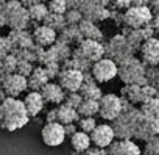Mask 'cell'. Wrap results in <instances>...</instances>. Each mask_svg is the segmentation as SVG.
Here are the masks:
<instances>
[{"instance_id": "6da1fadb", "label": "cell", "mask_w": 159, "mask_h": 155, "mask_svg": "<svg viewBox=\"0 0 159 155\" xmlns=\"http://www.w3.org/2000/svg\"><path fill=\"white\" fill-rule=\"evenodd\" d=\"M28 119L30 114L24 100L7 97V100H3L0 105V125L3 130L14 132L17 128H22L24 125H27Z\"/></svg>"}, {"instance_id": "7a4b0ae2", "label": "cell", "mask_w": 159, "mask_h": 155, "mask_svg": "<svg viewBox=\"0 0 159 155\" xmlns=\"http://www.w3.org/2000/svg\"><path fill=\"white\" fill-rule=\"evenodd\" d=\"M145 72H147L145 64L142 61L136 60L134 56L123 61L119 66V77L125 85H139V86L148 85Z\"/></svg>"}, {"instance_id": "3957f363", "label": "cell", "mask_w": 159, "mask_h": 155, "mask_svg": "<svg viewBox=\"0 0 159 155\" xmlns=\"http://www.w3.org/2000/svg\"><path fill=\"white\" fill-rule=\"evenodd\" d=\"M103 55H105V47L98 41H92V39H84L73 52L75 58H83L92 64L103 60Z\"/></svg>"}, {"instance_id": "277c9868", "label": "cell", "mask_w": 159, "mask_h": 155, "mask_svg": "<svg viewBox=\"0 0 159 155\" xmlns=\"http://www.w3.org/2000/svg\"><path fill=\"white\" fill-rule=\"evenodd\" d=\"M123 113V100L116 94H105L100 100V116L105 121H116Z\"/></svg>"}, {"instance_id": "5b68a950", "label": "cell", "mask_w": 159, "mask_h": 155, "mask_svg": "<svg viewBox=\"0 0 159 155\" xmlns=\"http://www.w3.org/2000/svg\"><path fill=\"white\" fill-rule=\"evenodd\" d=\"M92 75L97 83H106L119 75V64L111 58H103L92 66Z\"/></svg>"}, {"instance_id": "8992f818", "label": "cell", "mask_w": 159, "mask_h": 155, "mask_svg": "<svg viewBox=\"0 0 159 155\" xmlns=\"http://www.w3.org/2000/svg\"><path fill=\"white\" fill-rule=\"evenodd\" d=\"M58 83L66 93H80L84 83V74L73 69H62L58 77Z\"/></svg>"}, {"instance_id": "52a82bcc", "label": "cell", "mask_w": 159, "mask_h": 155, "mask_svg": "<svg viewBox=\"0 0 159 155\" xmlns=\"http://www.w3.org/2000/svg\"><path fill=\"white\" fill-rule=\"evenodd\" d=\"M2 90L7 93L8 97L17 99L24 91L28 90V80L19 74H13L8 77H2Z\"/></svg>"}, {"instance_id": "ba28073f", "label": "cell", "mask_w": 159, "mask_h": 155, "mask_svg": "<svg viewBox=\"0 0 159 155\" xmlns=\"http://www.w3.org/2000/svg\"><path fill=\"white\" fill-rule=\"evenodd\" d=\"M41 136H42V141L50 146V147H56L59 144L64 143L66 139V130H64V125L59 124V122H50V124H45L42 127V132H41Z\"/></svg>"}, {"instance_id": "9c48e42d", "label": "cell", "mask_w": 159, "mask_h": 155, "mask_svg": "<svg viewBox=\"0 0 159 155\" xmlns=\"http://www.w3.org/2000/svg\"><path fill=\"white\" fill-rule=\"evenodd\" d=\"M156 136H159V119L143 116L134 130V138H137L139 141L148 143L150 139Z\"/></svg>"}, {"instance_id": "30bf717a", "label": "cell", "mask_w": 159, "mask_h": 155, "mask_svg": "<svg viewBox=\"0 0 159 155\" xmlns=\"http://www.w3.org/2000/svg\"><path fill=\"white\" fill-rule=\"evenodd\" d=\"M114 138H116V132H114L112 125H109V124H100L91 133L92 144L97 147H102V149H108L114 143Z\"/></svg>"}, {"instance_id": "8fae6325", "label": "cell", "mask_w": 159, "mask_h": 155, "mask_svg": "<svg viewBox=\"0 0 159 155\" xmlns=\"http://www.w3.org/2000/svg\"><path fill=\"white\" fill-rule=\"evenodd\" d=\"M108 155H142V150L131 139H114L108 147Z\"/></svg>"}, {"instance_id": "7c38bea8", "label": "cell", "mask_w": 159, "mask_h": 155, "mask_svg": "<svg viewBox=\"0 0 159 155\" xmlns=\"http://www.w3.org/2000/svg\"><path fill=\"white\" fill-rule=\"evenodd\" d=\"M151 19V13L148 8L145 7H139V8H131L128 10V13L125 14V22L133 27V28H139L145 24H148Z\"/></svg>"}, {"instance_id": "4fadbf2b", "label": "cell", "mask_w": 159, "mask_h": 155, "mask_svg": "<svg viewBox=\"0 0 159 155\" xmlns=\"http://www.w3.org/2000/svg\"><path fill=\"white\" fill-rule=\"evenodd\" d=\"M142 63L147 66H157L159 64V41L157 39H148L142 44L140 49Z\"/></svg>"}, {"instance_id": "5bb4252c", "label": "cell", "mask_w": 159, "mask_h": 155, "mask_svg": "<svg viewBox=\"0 0 159 155\" xmlns=\"http://www.w3.org/2000/svg\"><path fill=\"white\" fill-rule=\"evenodd\" d=\"M33 39L38 47H50L56 44V31L47 25H39L33 31Z\"/></svg>"}, {"instance_id": "9a60e30c", "label": "cell", "mask_w": 159, "mask_h": 155, "mask_svg": "<svg viewBox=\"0 0 159 155\" xmlns=\"http://www.w3.org/2000/svg\"><path fill=\"white\" fill-rule=\"evenodd\" d=\"M41 94H42V97H44L45 102L53 104V105H62L67 93L61 88L59 83H53V82H50L48 85H45V86L42 88Z\"/></svg>"}, {"instance_id": "2e32d148", "label": "cell", "mask_w": 159, "mask_h": 155, "mask_svg": "<svg viewBox=\"0 0 159 155\" xmlns=\"http://www.w3.org/2000/svg\"><path fill=\"white\" fill-rule=\"evenodd\" d=\"M27 80H28V90L30 91H36V93H41L42 88L50 83V79H48V75H47L44 66L34 67L33 74L28 77Z\"/></svg>"}, {"instance_id": "e0dca14e", "label": "cell", "mask_w": 159, "mask_h": 155, "mask_svg": "<svg viewBox=\"0 0 159 155\" xmlns=\"http://www.w3.org/2000/svg\"><path fill=\"white\" fill-rule=\"evenodd\" d=\"M24 104H25V107H27V111H28L30 118H33V116H38V114L42 111V108H44V105H45V100H44V97H42L41 93L30 91V93L25 96Z\"/></svg>"}, {"instance_id": "ac0fdd59", "label": "cell", "mask_w": 159, "mask_h": 155, "mask_svg": "<svg viewBox=\"0 0 159 155\" xmlns=\"http://www.w3.org/2000/svg\"><path fill=\"white\" fill-rule=\"evenodd\" d=\"M70 144H72V149H73V153H81L84 150H88L92 144L91 141V135L84 133V132H76L72 138H70Z\"/></svg>"}, {"instance_id": "d6986e66", "label": "cell", "mask_w": 159, "mask_h": 155, "mask_svg": "<svg viewBox=\"0 0 159 155\" xmlns=\"http://www.w3.org/2000/svg\"><path fill=\"white\" fill-rule=\"evenodd\" d=\"M78 121H80V114L75 108H70L64 104L58 107V122L59 124L67 125V124H73V122H78Z\"/></svg>"}, {"instance_id": "ffe728a7", "label": "cell", "mask_w": 159, "mask_h": 155, "mask_svg": "<svg viewBox=\"0 0 159 155\" xmlns=\"http://www.w3.org/2000/svg\"><path fill=\"white\" fill-rule=\"evenodd\" d=\"M28 19H30V13L27 10H24V8H19L16 13H13L10 16L8 22H10L11 28H14V30H24L27 27V24H28Z\"/></svg>"}, {"instance_id": "44dd1931", "label": "cell", "mask_w": 159, "mask_h": 155, "mask_svg": "<svg viewBox=\"0 0 159 155\" xmlns=\"http://www.w3.org/2000/svg\"><path fill=\"white\" fill-rule=\"evenodd\" d=\"M140 88L139 85H125L122 88V99L129 100L133 105L139 104L142 105V94H140Z\"/></svg>"}, {"instance_id": "7402d4cb", "label": "cell", "mask_w": 159, "mask_h": 155, "mask_svg": "<svg viewBox=\"0 0 159 155\" xmlns=\"http://www.w3.org/2000/svg\"><path fill=\"white\" fill-rule=\"evenodd\" d=\"M80 94L83 96L84 100H95V102H100L103 97L102 90L97 86V83H83Z\"/></svg>"}, {"instance_id": "603a6c76", "label": "cell", "mask_w": 159, "mask_h": 155, "mask_svg": "<svg viewBox=\"0 0 159 155\" xmlns=\"http://www.w3.org/2000/svg\"><path fill=\"white\" fill-rule=\"evenodd\" d=\"M80 31L86 39H92V41H100L102 39V31L91 22V21H83L80 22Z\"/></svg>"}, {"instance_id": "cb8c5ba5", "label": "cell", "mask_w": 159, "mask_h": 155, "mask_svg": "<svg viewBox=\"0 0 159 155\" xmlns=\"http://www.w3.org/2000/svg\"><path fill=\"white\" fill-rule=\"evenodd\" d=\"M17 63H19V60L13 53L5 56V58H2V63H0V75H2V77H8V75L16 74Z\"/></svg>"}, {"instance_id": "d4e9b609", "label": "cell", "mask_w": 159, "mask_h": 155, "mask_svg": "<svg viewBox=\"0 0 159 155\" xmlns=\"http://www.w3.org/2000/svg\"><path fill=\"white\" fill-rule=\"evenodd\" d=\"M78 114L80 118H94L95 114L100 113V102H95V100H84L81 104L78 110Z\"/></svg>"}, {"instance_id": "484cf974", "label": "cell", "mask_w": 159, "mask_h": 155, "mask_svg": "<svg viewBox=\"0 0 159 155\" xmlns=\"http://www.w3.org/2000/svg\"><path fill=\"white\" fill-rule=\"evenodd\" d=\"M139 108H140V111H142L147 118L159 119V97H153V99H150L148 102L142 104Z\"/></svg>"}, {"instance_id": "4316f807", "label": "cell", "mask_w": 159, "mask_h": 155, "mask_svg": "<svg viewBox=\"0 0 159 155\" xmlns=\"http://www.w3.org/2000/svg\"><path fill=\"white\" fill-rule=\"evenodd\" d=\"M28 13H30V19H33V21H36V22L45 21V17L50 14L48 7H45V5H42V3L31 5L30 10H28Z\"/></svg>"}, {"instance_id": "83f0119b", "label": "cell", "mask_w": 159, "mask_h": 155, "mask_svg": "<svg viewBox=\"0 0 159 155\" xmlns=\"http://www.w3.org/2000/svg\"><path fill=\"white\" fill-rule=\"evenodd\" d=\"M44 22H45L44 25L53 28L55 31H56V30H64V25L67 24V21H66L64 16H61V14H52V13L45 17Z\"/></svg>"}, {"instance_id": "f1b7e54d", "label": "cell", "mask_w": 159, "mask_h": 155, "mask_svg": "<svg viewBox=\"0 0 159 155\" xmlns=\"http://www.w3.org/2000/svg\"><path fill=\"white\" fill-rule=\"evenodd\" d=\"M76 125H78L80 132H84V133L91 135L97 128V121H95V118H80Z\"/></svg>"}, {"instance_id": "f546056e", "label": "cell", "mask_w": 159, "mask_h": 155, "mask_svg": "<svg viewBox=\"0 0 159 155\" xmlns=\"http://www.w3.org/2000/svg\"><path fill=\"white\" fill-rule=\"evenodd\" d=\"M83 102H84V99L80 93H67L66 99H64V105H67L70 108H75V110H78L80 107H81Z\"/></svg>"}, {"instance_id": "4dcf8cb0", "label": "cell", "mask_w": 159, "mask_h": 155, "mask_svg": "<svg viewBox=\"0 0 159 155\" xmlns=\"http://www.w3.org/2000/svg\"><path fill=\"white\" fill-rule=\"evenodd\" d=\"M47 7H48V11L52 14H61V16L69 10L67 0H50Z\"/></svg>"}, {"instance_id": "1f68e13d", "label": "cell", "mask_w": 159, "mask_h": 155, "mask_svg": "<svg viewBox=\"0 0 159 155\" xmlns=\"http://www.w3.org/2000/svg\"><path fill=\"white\" fill-rule=\"evenodd\" d=\"M33 70H34V66H33V64H31L30 61H25V60H19L16 74H19V75L25 77V79H28V77H30V75L33 74Z\"/></svg>"}, {"instance_id": "d6a6232c", "label": "cell", "mask_w": 159, "mask_h": 155, "mask_svg": "<svg viewBox=\"0 0 159 155\" xmlns=\"http://www.w3.org/2000/svg\"><path fill=\"white\" fill-rule=\"evenodd\" d=\"M143 155H159V136H156V138L150 139L148 143H145Z\"/></svg>"}, {"instance_id": "836d02e7", "label": "cell", "mask_w": 159, "mask_h": 155, "mask_svg": "<svg viewBox=\"0 0 159 155\" xmlns=\"http://www.w3.org/2000/svg\"><path fill=\"white\" fill-rule=\"evenodd\" d=\"M44 69H45V72H47V75H48V79H50V80L58 79L59 74H61V70H62L59 63H50V64L44 66Z\"/></svg>"}, {"instance_id": "e575fe53", "label": "cell", "mask_w": 159, "mask_h": 155, "mask_svg": "<svg viewBox=\"0 0 159 155\" xmlns=\"http://www.w3.org/2000/svg\"><path fill=\"white\" fill-rule=\"evenodd\" d=\"M66 21L67 24H78V22H83L81 19V13L80 11H75V10H70L69 13H66Z\"/></svg>"}, {"instance_id": "d590c367", "label": "cell", "mask_w": 159, "mask_h": 155, "mask_svg": "<svg viewBox=\"0 0 159 155\" xmlns=\"http://www.w3.org/2000/svg\"><path fill=\"white\" fill-rule=\"evenodd\" d=\"M78 155H108V149H102V147L92 146V147H89L88 150L78 153Z\"/></svg>"}, {"instance_id": "8d00e7d4", "label": "cell", "mask_w": 159, "mask_h": 155, "mask_svg": "<svg viewBox=\"0 0 159 155\" xmlns=\"http://www.w3.org/2000/svg\"><path fill=\"white\" fill-rule=\"evenodd\" d=\"M45 121H47V124H50V122H58V108L48 110L47 114H45Z\"/></svg>"}, {"instance_id": "74e56055", "label": "cell", "mask_w": 159, "mask_h": 155, "mask_svg": "<svg viewBox=\"0 0 159 155\" xmlns=\"http://www.w3.org/2000/svg\"><path fill=\"white\" fill-rule=\"evenodd\" d=\"M64 130H66V135L72 138V136L78 132V125H76V122H73V124H67V125H64Z\"/></svg>"}, {"instance_id": "f35d334b", "label": "cell", "mask_w": 159, "mask_h": 155, "mask_svg": "<svg viewBox=\"0 0 159 155\" xmlns=\"http://www.w3.org/2000/svg\"><path fill=\"white\" fill-rule=\"evenodd\" d=\"M129 3H131V0H116L117 8H128Z\"/></svg>"}, {"instance_id": "ab89813d", "label": "cell", "mask_w": 159, "mask_h": 155, "mask_svg": "<svg viewBox=\"0 0 159 155\" xmlns=\"http://www.w3.org/2000/svg\"><path fill=\"white\" fill-rule=\"evenodd\" d=\"M153 27H154L156 30H159V16L154 19V22H153Z\"/></svg>"}, {"instance_id": "60d3db41", "label": "cell", "mask_w": 159, "mask_h": 155, "mask_svg": "<svg viewBox=\"0 0 159 155\" xmlns=\"http://www.w3.org/2000/svg\"><path fill=\"white\" fill-rule=\"evenodd\" d=\"M157 97H159V94H157Z\"/></svg>"}]
</instances>
